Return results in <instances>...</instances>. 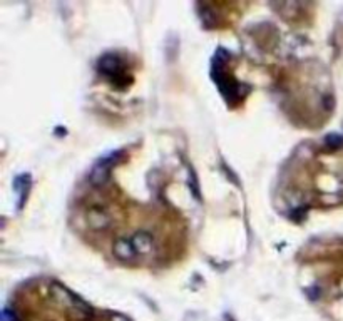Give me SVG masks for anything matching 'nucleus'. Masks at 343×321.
I'll use <instances>...</instances> for the list:
<instances>
[{
    "label": "nucleus",
    "mask_w": 343,
    "mask_h": 321,
    "mask_svg": "<svg viewBox=\"0 0 343 321\" xmlns=\"http://www.w3.org/2000/svg\"><path fill=\"white\" fill-rule=\"evenodd\" d=\"M111 167H112V159H102V161H99L97 164L92 167V171H90V174H89L90 184L102 186L107 181L109 172H111Z\"/></svg>",
    "instance_id": "nucleus-1"
},
{
    "label": "nucleus",
    "mask_w": 343,
    "mask_h": 321,
    "mask_svg": "<svg viewBox=\"0 0 343 321\" xmlns=\"http://www.w3.org/2000/svg\"><path fill=\"white\" fill-rule=\"evenodd\" d=\"M112 253L116 255V258L122 261H129L132 256L136 255V249H134V244L129 239H124V238H119L116 243H114L112 246Z\"/></svg>",
    "instance_id": "nucleus-2"
},
{
    "label": "nucleus",
    "mask_w": 343,
    "mask_h": 321,
    "mask_svg": "<svg viewBox=\"0 0 343 321\" xmlns=\"http://www.w3.org/2000/svg\"><path fill=\"white\" fill-rule=\"evenodd\" d=\"M87 223L94 229H104L111 224V218H109V214L104 209L94 208L87 213Z\"/></svg>",
    "instance_id": "nucleus-3"
},
{
    "label": "nucleus",
    "mask_w": 343,
    "mask_h": 321,
    "mask_svg": "<svg viewBox=\"0 0 343 321\" xmlns=\"http://www.w3.org/2000/svg\"><path fill=\"white\" fill-rule=\"evenodd\" d=\"M131 241L134 244L136 253H139V255H147V253L152 249V246H154L152 236L147 231H137L134 236H132Z\"/></svg>",
    "instance_id": "nucleus-4"
},
{
    "label": "nucleus",
    "mask_w": 343,
    "mask_h": 321,
    "mask_svg": "<svg viewBox=\"0 0 343 321\" xmlns=\"http://www.w3.org/2000/svg\"><path fill=\"white\" fill-rule=\"evenodd\" d=\"M119 59L116 55H104L101 60H99V70L107 75H114L119 70Z\"/></svg>",
    "instance_id": "nucleus-5"
},
{
    "label": "nucleus",
    "mask_w": 343,
    "mask_h": 321,
    "mask_svg": "<svg viewBox=\"0 0 343 321\" xmlns=\"http://www.w3.org/2000/svg\"><path fill=\"white\" fill-rule=\"evenodd\" d=\"M52 293H54L57 300H60L62 303H65V305H79V300L75 298L70 291L65 290L64 286H60L59 283H54V285H52Z\"/></svg>",
    "instance_id": "nucleus-6"
},
{
    "label": "nucleus",
    "mask_w": 343,
    "mask_h": 321,
    "mask_svg": "<svg viewBox=\"0 0 343 321\" xmlns=\"http://www.w3.org/2000/svg\"><path fill=\"white\" fill-rule=\"evenodd\" d=\"M327 144L332 147V149H337V147H340L343 144V137H340L338 134H330V136L327 137Z\"/></svg>",
    "instance_id": "nucleus-7"
},
{
    "label": "nucleus",
    "mask_w": 343,
    "mask_h": 321,
    "mask_svg": "<svg viewBox=\"0 0 343 321\" xmlns=\"http://www.w3.org/2000/svg\"><path fill=\"white\" fill-rule=\"evenodd\" d=\"M111 321H129V320L122 315H111Z\"/></svg>",
    "instance_id": "nucleus-8"
}]
</instances>
